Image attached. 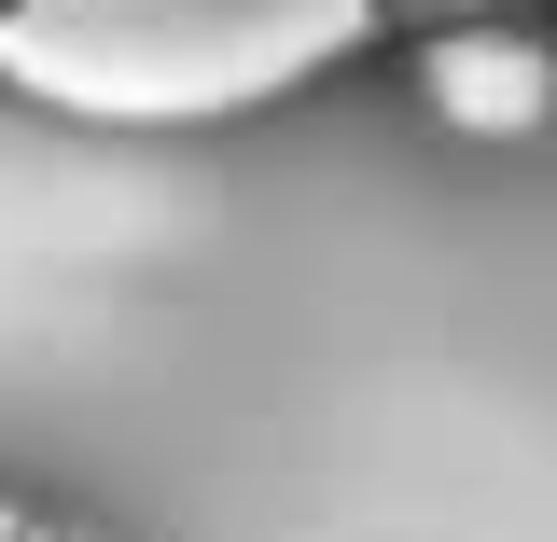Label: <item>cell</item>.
Instances as JSON below:
<instances>
[{"mask_svg": "<svg viewBox=\"0 0 557 542\" xmlns=\"http://www.w3.org/2000/svg\"><path fill=\"white\" fill-rule=\"evenodd\" d=\"M418 98L446 139H544L557 126V42L502 28V14H460L418 42Z\"/></svg>", "mask_w": 557, "mask_h": 542, "instance_id": "obj_1", "label": "cell"}, {"mask_svg": "<svg viewBox=\"0 0 557 542\" xmlns=\"http://www.w3.org/2000/svg\"><path fill=\"white\" fill-rule=\"evenodd\" d=\"M0 14H14V0H0Z\"/></svg>", "mask_w": 557, "mask_h": 542, "instance_id": "obj_3", "label": "cell"}, {"mask_svg": "<svg viewBox=\"0 0 557 542\" xmlns=\"http://www.w3.org/2000/svg\"><path fill=\"white\" fill-rule=\"evenodd\" d=\"M391 14H418V28H460V14H502V0H391Z\"/></svg>", "mask_w": 557, "mask_h": 542, "instance_id": "obj_2", "label": "cell"}]
</instances>
